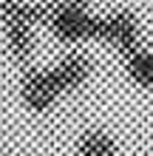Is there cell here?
<instances>
[{
	"instance_id": "cell-1",
	"label": "cell",
	"mask_w": 153,
	"mask_h": 156,
	"mask_svg": "<svg viewBox=\"0 0 153 156\" xmlns=\"http://www.w3.org/2000/svg\"><path fill=\"white\" fill-rule=\"evenodd\" d=\"M46 23V0H0V34L14 66H31L37 31Z\"/></svg>"
},
{
	"instance_id": "cell-2",
	"label": "cell",
	"mask_w": 153,
	"mask_h": 156,
	"mask_svg": "<svg viewBox=\"0 0 153 156\" xmlns=\"http://www.w3.org/2000/svg\"><path fill=\"white\" fill-rule=\"evenodd\" d=\"M43 29L65 48H82L88 43H96L99 14L94 9L46 0V23H43Z\"/></svg>"
},
{
	"instance_id": "cell-3",
	"label": "cell",
	"mask_w": 153,
	"mask_h": 156,
	"mask_svg": "<svg viewBox=\"0 0 153 156\" xmlns=\"http://www.w3.org/2000/svg\"><path fill=\"white\" fill-rule=\"evenodd\" d=\"M142 20L133 9H111V12L99 14V29H96V43L108 45L113 54H130L133 48L142 45Z\"/></svg>"
},
{
	"instance_id": "cell-4",
	"label": "cell",
	"mask_w": 153,
	"mask_h": 156,
	"mask_svg": "<svg viewBox=\"0 0 153 156\" xmlns=\"http://www.w3.org/2000/svg\"><path fill=\"white\" fill-rule=\"evenodd\" d=\"M17 99L20 105L26 108L29 114H51L57 102L62 99V91L57 88L54 82V74L48 66H26L23 74H20V82H17Z\"/></svg>"
},
{
	"instance_id": "cell-5",
	"label": "cell",
	"mask_w": 153,
	"mask_h": 156,
	"mask_svg": "<svg viewBox=\"0 0 153 156\" xmlns=\"http://www.w3.org/2000/svg\"><path fill=\"white\" fill-rule=\"evenodd\" d=\"M48 68L54 74L57 88L62 91V97L82 91L88 82H91V77H94V60L88 57L82 48H65Z\"/></svg>"
},
{
	"instance_id": "cell-6",
	"label": "cell",
	"mask_w": 153,
	"mask_h": 156,
	"mask_svg": "<svg viewBox=\"0 0 153 156\" xmlns=\"http://www.w3.org/2000/svg\"><path fill=\"white\" fill-rule=\"evenodd\" d=\"M74 156H119V142L111 131L91 125L74 139Z\"/></svg>"
},
{
	"instance_id": "cell-7",
	"label": "cell",
	"mask_w": 153,
	"mask_h": 156,
	"mask_svg": "<svg viewBox=\"0 0 153 156\" xmlns=\"http://www.w3.org/2000/svg\"><path fill=\"white\" fill-rule=\"evenodd\" d=\"M122 68H125V77L136 88L153 91V51L148 45H139V48H133L130 54H125Z\"/></svg>"
},
{
	"instance_id": "cell-8",
	"label": "cell",
	"mask_w": 153,
	"mask_h": 156,
	"mask_svg": "<svg viewBox=\"0 0 153 156\" xmlns=\"http://www.w3.org/2000/svg\"><path fill=\"white\" fill-rule=\"evenodd\" d=\"M57 3H65V6H82V9H91L94 0H57Z\"/></svg>"
},
{
	"instance_id": "cell-9",
	"label": "cell",
	"mask_w": 153,
	"mask_h": 156,
	"mask_svg": "<svg viewBox=\"0 0 153 156\" xmlns=\"http://www.w3.org/2000/svg\"><path fill=\"white\" fill-rule=\"evenodd\" d=\"M0 156H12V153H9V151H0Z\"/></svg>"
}]
</instances>
